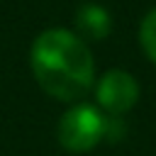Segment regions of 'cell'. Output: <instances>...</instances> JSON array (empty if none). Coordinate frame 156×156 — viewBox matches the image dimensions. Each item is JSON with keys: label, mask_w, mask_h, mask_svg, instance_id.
<instances>
[{"label": "cell", "mask_w": 156, "mask_h": 156, "mask_svg": "<svg viewBox=\"0 0 156 156\" xmlns=\"http://www.w3.org/2000/svg\"><path fill=\"white\" fill-rule=\"evenodd\" d=\"M76 27L80 32V39H93L100 41L110 34L112 22H110V12L102 10L100 5H80L78 15H76Z\"/></svg>", "instance_id": "cell-4"}, {"label": "cell", "mask_w": 156, "mask_h": 156, "mask_svg": "<svg viewBox=\"0 0 156 156\" xmlns=\"http://www.w3.org/2000/svg\"><path fill=\"white\" fill-rule=\"evenodd\" d=\"M29 63L41 90L56 100L71 102L93 88V54L88 44L68 29L56 27L41 32L29 49Z\"/></svg>", "instance_id": "cell-1"}, {"label": "cell", "mask_w": 156, "mask_h": 156, "mask_svg": "<svg viewBox=\"0 0 156 156\" xmlns=\"http://www.w3.org/2000/svg\"><path fill=\"white\" fill-rule=\"evenodd\" d=\"M107 122L93 105H76L58 122V141L71 154H85L105 136Z\"/></svg>", "instance_id": "cell-2"}, {"label": "cell", "mask_w": 156, "mask_h": 156, "mask_svg": "<svg viewBox=\"0 0 156 156\" xmlns=\"http://www.w3.org/2000/svg\"><path fill=\"white\" fill-rule=\"evenodd\" d=\"M95 98H98V105L102 110H107L110 115H122V112H127V110H132L136 105L139 83L134 80L132 73L112 68L98 80Z\"/></svg>", "instance_id": "cell-3"}, {"label": "cell", "mask_w": 156, "mask_h": 156, "mask_svg": "<svg viewBox=\"0 0 156 156\" xmlns=\"http://www.w3.org/2000/svg\"><path fill=\"white\" fill-rule=\"evenodd\" d=\"M139 41H141L144 54L156 63V7L141 20V27H139Z\"/></svg>", "instance_id": "cell-5"}]
</instances>
